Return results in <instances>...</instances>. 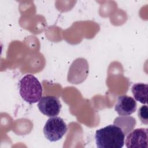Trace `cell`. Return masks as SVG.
Returning <instances> with one entry per match:
<instances>
[{"label":"cell","mask_w":148,"mask_h":148,"mask_svg":"<svg viewBox=\"0 0 148 148\" xmlns=\"http://www.w3.org/2000/svg\"><path fill=\"white\" fill-rule=\"evenodd\" d=\"M136 107L135 100L125 95L118 97L114 110L120 116H129L136 111Z\"/></svg>","instance_id":"52a82bcc"},{"label":"cell","mask_w":148,"mask_h":148,"mask_svg":"<svg viewBox=\"0 0 148 148\" xmlns=\"http://www.w3.org/2000/svg\"><path fill=\"white\" fill-rule=\"evenodd\" d=\"M148 108L147 105L142 106L138 110V115L140 121L145 124H148Z\"/></svg>","instance_id":"30bf717a"},{"label":"cell","mask_w":148,"mask_h":148,"mask_svg":"<svg viewBox=\"0 0 148 148\" xmlns=\"http://www.w3.org/2000/svg\"><path fill=\"white\" fill-rule=\"evenodd\" d=\"M148 85L143 83L134 84L131 87V91L135 100L143 104L147 102Z\"/></svg>","instance_id":"9c48e42d"},{"label":"cell","mask_w":148,"mask_h":148,"mask_svg":"<svg viewBox=\"0 0 148 148\" xmlns=\"http://www.w3.org/2000/svg\"><path fill=\"white\" fill-rule=\"evenodd\" d=\"M113 124L119 127L126 136L135 128L136 120L131 116H122L116 118Z\"/></svg>","instance_id":"ba28073f"},{"label":"cell","mask_w":148,"mask_h":148,"mask_svg":"<svg viewBox=\"0 0 148 148\" xmlns=\"http://www.w3.org/2000/svg\"><path fill=\"white\" fill-rule=\"evenodd\" d=\"M88 63L83 58L76 59L71 64L67 79L72 84H80L84 82L88 73Z\"/></svg>","instance_id":"277c9868"},{"label":"cell","mask_w":148,"mask_h":148,"mask_svg":"<svg viewBox=\"0 0 148 148\" xmlns=\"http://www.w3.org/2000/svg\"><path fill=\"white\" fill-rule=\"evenodd\" d=\"M67 130V125L64 120L55 116L47 120L43 128V133L49 141L56 142L63 137Z\"/></svg>","instance_id":"3957f363"},{"label":"cell","mask_w":148,"mask_h":148,"mask_svg":"<svg viewBox=\"0 0 148 148\" xmlns=\"http://www.w3.org/2000/svg\"><path fill=\"white\" fill-rule=\"evenodd\" d=\"M19 92L25 101L32 104L42 97V86L35 76L26 75L19 82Z\"/></svg>","instance_id":"7a4b0ae2"},{"label":"cell","mask_w":148,"mask_h":148,"mask_svg":"<svg viewBox=\"0 0 148 148\" xmlns=\"http://www.w3.org/2000/svg\"><path fill=\"white\" fill-rule=\"evenodd\" d=\"M61 103L58 98L54 96L42 97L38 103L40 112L50 117L57 116L61 109Z\"/></svg>","instance_id":"5b68a950"},{"label":"cell","mask_w":148,"mask_h":148,"mask_svg":"<svg viewBox=\"0 0 148 148\" xmlns=\"http://www.w3.org/2000/svg\"><path fill=\"white\" fill-rule=\"evenodd\" d=\"M95 139L98 148H121L124 145L125 135L117 125H109L97 130Z\"/></svg>","instance_id":"6da1fadb"},{"label":"cell","mask_w":148,"mask_h":148,"mask_svg":"<svg viewBox=\"0 0 148 148\" xmlns=\"http://www.w3.org/2000/svg\"><path fill=\"white\" fill-rule=\"evenodd\" d=\"M148 129L140 128L134 130L127 134L125 146L127 148H147Z\"/></svg>","instance_id":"8992f818"}]
</instances>
